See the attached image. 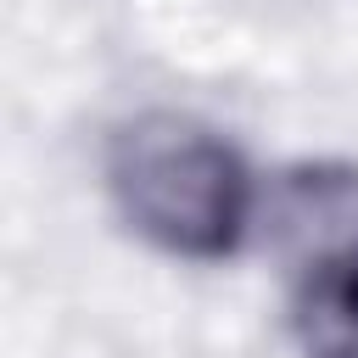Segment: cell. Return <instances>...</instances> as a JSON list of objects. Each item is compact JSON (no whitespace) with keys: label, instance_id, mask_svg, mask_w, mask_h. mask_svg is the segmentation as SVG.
Returning a JSON list of instances; mask_svg holds the SVG:
<instances>
[{"label":"cell","instance_id":"7a4b0ae2","mask_svg":"<svg viewBox=\"0 0 358 358\" xmlns=\"http://www.w3.org/2000/svg\"><path fill=\"white\" fill-rule=\"evenodd\" d=\"M291 336L302 358H358V246L291 257Z\"/></svg>","mask_w":358,"mask_h":358},{"label":"cell","instance_id":"6da1fadb","mask_svg":"<svg viewBox=\"0 0 358 358\" xmlns=\"http://www.w3.org/2000/svg\"><path fill=\"white\" fill-rule=\"evenodd\" d=\"M123 218L162 252L218 263L246 241L252 173L241 151L185 112H140L106 145Z\"/></svg>","mask_w":358,"mask_h":358}]
</instances>
